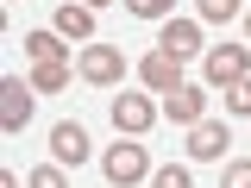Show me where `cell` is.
Masks as SVG:
<instances>
[{
	"label": "cell",
	"mask_w": 251,
	"mask_h": 188,
	"mask_svg": "<svg viewBox=\"0 0 251 188\" xmlns=\"http://www.w3.org/2000/svg\"><path fill=\"white\" fill-rule=\"evenodd\" d=\"M201 75H207V88H239V82L251 75V50L245 44H214Z\"/></svg>",
	"instance_id": "obj_1"
},
{
	"label": "cell",
	"mask_w": 251,
	"mask_h": 188,
	"mask_svg": "<svg viewBox=\"0 0 251 188\" xmlns=\"http://www.w3.org/2000/svg\"><path fill=\"white\" fill-rule=\"evenodd\" d=\"M100 169H107V182L113 188H132V182H145V176H151V157H145V144H113V151L100 157Z\"/></svg>",
	"instance_id": "obj_2"
},
{
	"label": "cell",
	"mask_w": 251,
	"mask_h": 188,
	"mask_svg": "<svg viewBox=\"0 0 251 188\" xmlns=\"http://www.w3.org/2000/svg\"><path fill=\"white\" fill-rule=\"evenodd\" d=\"M75 69L88 75L94 88H113V82H126V50H120V44H88Z\"/></svg>",
	"instance_id": "obj_3"
},
{
	"label": "cell",
	"mask_w": 251,
	"mask_h": 188,
	"mask_svg": "<svg viewBox=\"0 0 251 188\" xmlns=\"http://www.w3.org/2000/svg\"><path fill=\"white\" fill-rule=\"evenodd\" d=\"M163 119H170V125H201V119H207V88H201V82L170 88V94H163Z\"/></svg>",
	"instance_id": "obj_4"
},
{
	"label": "cell",
	"mask_w": 251,
	"mask_h": 188,
	"mask_svg": "<svg viewBox=\"0 0 251 188\" xmlns=\"http://www.w3.org/2000/svg\"><path fill=\"white\" fill-rule=\"evenodd\" d=\"M31 82H19V75H6V82H0V125H6V132H25L31 125Z\"/></svg>",
	"instance_id": "obj_5"
},
{
	"label": "cell",
	"mask_w": 251,
	"mask_h": 188,
	"mask_svg": "<svg viewBox=\"0 0 251 188\" xmlns=\"http://www.w3.org/2000/svg\"><path fill=\"white\" fill-rule=\"evenodd\" d=\"M138 82L157 88V94L182 88V57H170V50H145V57H138Z\"/></svg>",
	"instance_id": "obj_6"
},
{
	"label": "cell",
	"mask_w": 251,
	"mask_h": 188,
	"mask_svg": "<svg viewBox=\"0 0 251 188\" xmlns=\"http://www.w3.org/2000/svg\"><path fill=\"white\" fill-rule=\"evenodd\" d=\"M113 125H120V138H138L157 125V107L145 94H113Z\"/></svg>",
	"instance_id": "obj_7"
},
{
	"label": "cell",
	"mask_w": 251,
	"mask_h": 188,
	"mask_svg": "<svg viewBox=\"0 0 251 188\" xmlns=\"http://www.w3.org/2000/svg\"><path fill=\"white\" fill-rule=\"evenodd\" d=\"M226 144H232V132H226L220 119L188 125V157H195V163H220V157H226Z\"/></svg>",
	"instance_id": "obj_8"
},
{
	"label": "cell",
	"mask_w": 251,
	"mask_h": 188,
	"mask_svg": "<svg viewBox=\"0 0 251 188\" xmlns=\"http://www.w3.org/2000/svg\"><path fill=\"white\" fill-rule=\"evenodd\" d=\"M157 50H170V57H195V50H201V25L170 13V19H163V31H157Z\"/></svg>",
	"instance_id": "obj_9"
},
{
	"label": "cell",
	"mask_w": 251,
	"mask_h": 188,
	"mask_svg": "<svg viewBox=\"0 0 251 188\" xmlns=\"http://www.w3.org/2000/svg\"><path fill=\"white\" fill-rule=\"evenodd\" d=\"M50 31H63L69 44H88V38H94V13L82 6V0H63L57 19H50Z\"/></svg>",
	"instance_id": "obj_10"
},
{
	"label": "cell",
	"mask_w": 251,
	"mask_h": 188,
	"mask_svg": "<svg viewBox=\"0 0 251 188\" xmlns=\"http://www.w3.org/2000/svg\"><path fill=\"white\" fill-rule=\"evenodd\" d=\"M50 157H57V163H82V157H88V132L75 119H57L50 125Z\"/></svg>",
	"instance_id": "obj_11"
},
{
	"label": "cell",
	"mask_w": 251,
	"mask_h": 188,
	"mask_svg": "<svg viewBox=\"0 0 251 188\" xmlns=\"http://www.w3.org/2000/svg\"><path fill=\"white\" fill-rule=\"evenodd\" d=\"M25 57L31 63H69V44H63V31H25Z\"/></svg>",
	"instance_id": "obj_12"
},
{
	"label": "cell",
	"mask_w": 251,
	"mask_h": 188,
	"mask_svg": "<svg viewBox=\"0 0 251 188\" xmlns=\"http://www.w3.org/2000/svg\"><path fill=\"white\" fill-rule=\"evenodd\" d=\"M69 82H75L69 63H31V88H38V94H63Z\"/></svg>",
	"instance_id": "obj_13"
},
{
	"label": "cell",
	"mask_w": 251,
	"mask_h": 188,
	"mask_svg": "<svg viewBox=\"0 0 251 188\" xmlns=\"http://www.w3.org/2000/svg\"><path fill=\"white\" fill-rule=\"evenodd\" d=\"M151 188H195V176H188V163H163L151 169Z\"/></svg>",
	"instance_id": "obj_14"
},
{
	"label": "cell",
	"mask_w": 251,
	"mask_h": 188,
	"mask_svg": "<svg viewBox=\"0 0 251 188\" xmlns=\"http://www.w3.org/2000/svg\"><path fill=\"white\" fill-rule=\"evenodd\" d=\"M195 13H201L207 25H226V19L239 13V0H195Z\"/></svg>",
	"instance_id": "obj_15"
},
{
	"label": "cell",
	"mask_w": 251,
	"mask_h": 188,
	"mask_svg": "<svg viewBox=\"0 0 251 188\" xmlns=\"http://www.w3.org/2000/svg\"><path fill=\"white\" fill-rule=\"evenodd\" d=\"M126 13H138V19H170L176 0H126Z\"/></svg>",
	"instance_id": "obj_16"
},
{
	"label": "cell",
	"mask_w": 251,
	"mask_h": 188,
	"mask_svg": "<svg viewBox=\"0 0 251 188\" xmlns=\"http://www.w3.org/2000/svg\"><path fill=\"white\" fill-rule=\"evenodd\" d=\"M220 188H251V157H232L226 176H220Z\"/></svg>",
	"instance_id": "obj_17"
},
{
	"label": "cell",
	"mask_w": 251,
	"mask_h": 188,
	"mask_svg": "<svg viewBox=\"0 0 251 188\" xmlns=\"http://www.w3.org/2000/svg\"><path fill=\"white\" fill-rule=\"evenodd\" d=\"M31 188H69L63 163H44V169H31Z\"/></svg>",
	"instance_id": "obj_18"
},
{
	"label": "cell",
	"mask_w": 251,
	"mask_h": 188,
	"mask_svg": "<svg viewBox=\"0 0 251 188\" xmlns=\"http://www.w3.org/2000/svg\"><path fill=\"white\" fill-rule=\"evenodd\" d=\"M226 107H232V113H245V119H251V75L239 82V88H226Z\"/></svg>",
	"instance_id": "obj_19"
},
{
	"label": "cell",
	"mask_w": 251,
	"mask_h": 188,
	"mask_svg": "<svg viewBox=\"0 0 251 188\" xmlns=\"http://www.w3.org/2000/svg\"><path fill=\"white\" fill-rule=\"evenodd\" d=\"M82 6H88V13H100V6H113V0H82Z\"/></svg>",
	"instance_id": "obj_20"
},
{
	"label": "cell",
	"mask_w": 251,
	"mask_h": 188,
	"mask_svg": "<svg viewBox=\"0 0 251 188\" xmlns=\"http://www.w3.org/2000/svg\"><path fill=\"white\" fill-rule=\"evenodd\" d=\"M245 31H251V13H245Z\"/></svg>",
	"instance_id": "obj_21"
}]
</instances>
